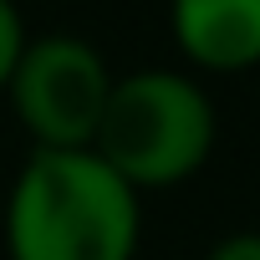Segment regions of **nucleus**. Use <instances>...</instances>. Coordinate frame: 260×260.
Returning a JSON list of instances; mask_svg holds the SVG:
<instances>
[{
    "mask_svg": "<svg viewBox=\"0 0 260 260\" xmlns=\"http://www.w3.org/2000/svg\"><path fill=\"white\" fill-rule=\"evenodd\" d=\"M112 72L102 61V51L82 36H31L6 97L16 122L26 127L31 148H92L102 107L112 97Z\"/></svg>",
    "mask_w": 260,
    "mask_h": 260,
    "instance_id": "7ed1b4c3",
    "label": "nucleus"
},
{
    "mask_svg": "<svg viewBox=\"0 0 260 260\" xmlns=\"http://www.w3.org/2000/svg\"><path fill=\"white\" fill-rule=\"evenodd\" d=\"M214 138H219V117L209 92L184 72L143 67L112 82L92 153L138 194H148L194 179L209 164Z\"/></svg>",
    "mask_w": 260,
    "mask_h": 260,
    "instance_id": "f03ea898",
    "label": "nucleus"
},
{
    "mask_svg": "<svg viewBox=\"0 0 260 260\" xmlns=\"http://www.w3.org/2000/svg\"><path fill=\"white\" fill-rule=\"evenodd\" d=\"M26 21H21V11H16V0H0V92H6V82H11V72H16V61H21V51H26Z\"/></svg>",
    "mask_w": 260,
    "mask_h": 260,
    "instance_id": "39448f33",
    "label": "nucleus"
},
{
    "mask_svg": "<svg viewBox=\"0 0 260 260\" xmlns=\"http://www.w3.org/2000/svg\"><path fill=\"white\" fill-rule=\"evenodd\" d=\"M204 260H260V230H235V235H224Z\"/></svg>",
    "mask_w": 260,
    "mask_h": 260,
    "instance_id": "423d86ee",
    "label": "nucleus"
},
{
    "mask_svg": "<svg viewBox=\"0 0 260 260\" xmlns=\"http://www.w3.org/2000/svg\"><path fill=\"white\" fill-rule=\"evenodd\" d=\"M169 31L199 72L235 77L260 67V0H169Z\"/></svg>",
    "mask_w": 260,
    "mask_h": 260,
    "instance_id": "20e7f679",
    "label": "nucleus"
},
{
    "mask_svg": "<svg viewBox=\"0 0 260 260\" xmlns=\"http://www.w3.org/2000/svg\"><path fill=\"white\" fill-rule=\"evenodd\" d=\"M6 260H133L143 194L92 148H31L0 214Z\"/></svg>",
    "mask_w": 260,
    "mask_h": 260,
    "instance_id": "f257e3e1",
    "label": "nucleus"
}]
</instances>
